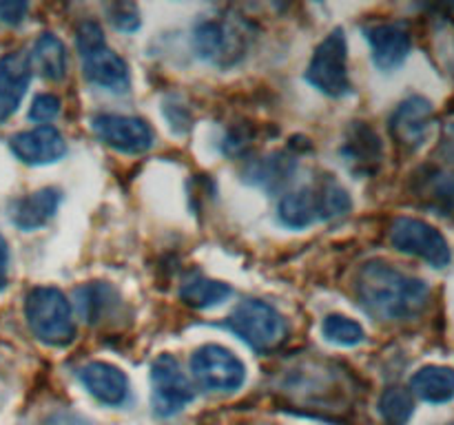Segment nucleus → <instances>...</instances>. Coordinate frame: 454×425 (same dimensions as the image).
Segmentation results:
<instances>
[{
    "instance_id": "nucleus-1",
    "label": "nucleus",
    "mask_w": 454,
    "mask_h": 425,
    "mask_svg": "<svg viewBox=\"0 0 454 425\" xmlns=\"http://www.w3.org/2000/svg\"><path fill=\"white\" fill-rule=\"evenodd\" d=\"M355 297L364 313L377 321H411L428 305L430 288L415 274L372 259L366 261L355 277Z\"/></svg>"
},
{
    "instance_id": "nucleus-2",
    "label": "nucleus",
    "mask_w": 454,
    "mask_h": 425,
    "mask_svg": "<svg viewBox=\"0 0 454 425\" xmlns=\"http://www.w3.org/2000/svg\"><path fill=\"white\" fill-rule=\"evenodd\" d=\"M25 319L31 335L47 345H69L75 339L74 310L65 292L53 286H38L25 299Z\"/></svg>"
},
{
    "instance_id": "nucleus-3",
    "label": "nucleus",
    "mask_w": 454,
    "mask_h": 425,
    "mask_svg": "<svg viewBox=\"0 0 454 425\" xmlns=\"http://www.w3.org/2000/svg\"><path fill=\"white\" fill-rule=\"evenodd\" d=\"M226 328L257 352H273L288 339L284 314L262 299L239 301L226 319Z\"/></svg>"
},
{
    "instance_id": "nucleus-4",
    "label": "nucleus",
    "mask_w": 454,
    "mask_h": 425,
    "mask_svg": "<svg viewBox=\"0 0 454 425\" xmlns=\"http://www.w3.org/2000/svg\"><path fill=\"white\" fill-rule=\"evenodd\" d=\"M248 31L247 22L235 18L215 16L198 22L193 29V47L200 58L217 66H233L247 56Z\"/></svg>"
},
{
    "instance_id": "nucleus-5",
    "label": "nucleus",
    "mask_w": 454,
    "mask_h": 425,
    "mask_svg": "<svg viewBox=\"0 0 454 425\" xmlns=\"http://www.w3.org/2000/svg\"><path fill=\"white\" fill-rule=\"evenodd\" d=\"M306 80L328 97H346L353 93L348 71V42L341 29H333L317 49L306 69Z\"/></svg>"
},
{
    "instance_id": "nucleus-6",
    "label": "nucleus",
    "mask_w": 454,
    "mask_h": 425,
    "mask_svg": "<svg viewBox=\"0 0 454 425\" xmlns=\"http://www.w3.org/2000/svg\"><path fill=\"white\" fill-rule=\"evenodd\" d=\"M191 375L207 392H235L247 381V366L220 344H204L191 357Z\"/></svg>"
},
{
    "instance_id": "nucleus-7",
    "label": "nucleus",
    "mask_w": 454,
    "mask_h": 425,
    "mask_svg": "<svg viewBox=\"0 0 454 425\" xmlns=\"http://www.w3.org/2000/svg\"><path fill=\"white\" fill-rule=\"evenodd\" d=\"M388 239L395 251L403 255H412L424 259L433 268H446L450 264V243L443 237L442 230L433 224L415 217H397L390 224Z\"/></svg>"
},
{
    "instance_id": "nucleus-8",
    "label": "nucleus",
    "mask_w": 454,
    "mask_h": 425,
    "mask_svg": "<svg viewBox=\"0 0 454 425\" xmlns=\"http://www.w3.org/2000/svg\"><path fill=\"white\" fill-rule=\"evenodd\" d=\"M195 398V388L182 363L164 352L151 366V406L162 419L177 414Z\"/></svg>"
},
{
    "instance_id": "nucleus-9",
    "label": "nucleus",
    "mask_w": 454,
    "mask_h": 425,
    "mask_svg": "<svg viewBox=\"0 0 454 425\" xmlns=\"http://www.w3.org/2000/svg\"><path fill=\"white\" fill-rule=\"evenodd\" d=\"M91 131L102 144L127 155L145 153L155 142L149 124L136 115L98 113L91 118Z\"/></svg>"
},
{
    "instance_id": "nucleus-10",
    "label": "nucleus",
    "mask_w": 454,
    "mask_h": 425,
    "mask_svg": "<svg viewBox=\"0 0 454 425\" xmlns=\"http://www.w3.org/2000/svg\"><path fill=\"white\" fill-rule=\"evenodd\" d=\"M433 118V102L421 96H411L399 102V106L390 115V133L402 149L417 151L428 140Z\"/></svg>"
},
{
    "instance_id": "nucleus-11",
    "label": "nucleus",
    "mask_w": 454,
    "mask_h": 425,
    "mask_svg": "<svg viewBox=\"0 0 454 425\" xmlns=\"http://www.w3.org/2000/svg\"><path fill=\"white\" fill-rule=\"evenodd\" d=\"M364 38L371 44L372 62L381 71H395L408 60L412 35L403 22H375L364 29Z\"/></svg>"
},
{
    "instance_id": "nucleus-12",
    "label": "nucleus",
    "mask_w": 454,
    "mask_h": 425,
    "mask_svg": "<svg viewBox=\"0 0 454 425\" xmlns=\"http://www.w3.org/2000/svg\"><path fill=\"white\" fill-rule=\"evenodd\" d=\"M9 149L29 166H47V164L58 162L67 153V142L56 127H35L29 131H20L12 135Z\"/></svg>"
},
{
    "instance_id": "nucleus-13",
    "label": "nucleus",
    "mask_w": 454,
    "mask_h": 425,
    "mask_svg": "<svg viewBox=\"0 0 454 425\" xmlns=\"http://www.w3.org/2000/svg\"><path fill=\"white\" fill-rule=\"evenodd\" d=\"M78 379L84 390L105 406H124L131 392L127 372L109 361L84 363L82 367H78Z\"/></svg>"
},
{
    "instance_id": "nucleus-14",
    "label": "nucleus",
    "mask_w": 454,
    "mask_h": 425,
    "mask_svg": "<svg viewBox=\"0 0 454 425\" xmlns=\"http://www.w3.org/2000/svg\"><path fill=\"white\" fill-rule=\"evenodd\" d=\"M80 60H82L84 80L93 87L114 93H127L131 87V71H129L127 60L106 44L82 53Z\"/></svg>"
},
{
    "instance_id": "nucleus-15",
    "label": "nucleus",
    "mask_w": 454,
    "mask_h": 425,
    "mask_svg": "<svg viewBox=\"0 0 454 425\" xmlns=\"http://www.w3.org/2000/svg\"><path fill=\"white\" fill-rule=\"evenodd\" d=\"M341 158L355 175H371L380 168L381 158H384L381 137L366 122H353L341 144Z\"/></svg>"
},
{
    "instance_id": "nucleus-16",
    "label": "nucleus",
    "mask_w": 454,
    "mask_h": 425,
    "mask_svg": "<svg viewBox=\"0 0 454 425\" xmlns=\"http://www.w3.org/2000/svg\"><path fill=\"white\" fill-rule=\"evenodd\" d=\"M31 69L29 53L12 51L0 58V122L12 118L20 106L27 89H29Z\"/></svg>"
},
{
    "instance_id": "nucleus-17",
    "label": "nucleus",
    "mask_w": 454,
    "mask_h": 425,
    "mask_svg": "<svg viewBox=\"0 0 454 425\" xmlns=\"http://www.w3.org/2000/svg\"><path fill=\"white\" fill-rule=\"evenodd\" d=\"M74 304L80 317L89 323V326H100V323L109 321L122 305L118 290L106 282H91L84 286L75 288Z\"/></svg>"
},
{
    "instance_id": "nucleus-18",
    "label": "nucleus",
    "mask_w": 454,
    "mask_h": 425,
    "mask_svg": "<svg viewBox=\"0 0 454 425\" xmlns=\"http://www.w3.org/2000/svg\"><path fill=\"white\" fill-rule=\"evenodd\" d=\"M60 189L47 186V189L34 190V193L16 199V202L12 204L9 217H12V221L20 230H35L40 228V226L47 224V221L56 215L58 208H60Z\"/></svg>"
},
{
    "instance_id": "nucleus-19",
    "label": "nucleus",
    "mask_w": 454,
    "mask_h": 425,
    "mask_svg": "<svg viewBox=\"0 0 454 425\" xmlns=\"http://www.w3.org/2000/svg\"><path fill=\"white\" fill-rule=\"evenodd\" d=\"M278 217L286 228H309L315 221H322V204H319L317 184L300 186L291 193L282 195L278 204Z\"/></svg>"
},
{
    "instance_id": "nucleus-20",
    "label": "nucleus",
    "mask_w": 454,
    "mask_h": 425,
    "mask_svg": "<svg viewBox=\"0 0 454 425\" xmlns=\"http://www.w3.org/2000/svg\"><path fill=\"white\" fill-rule=\"evenodd\" d=\"M31 69L49 82H60L69 69L67 47L56 34H40L29 53Z\"/></svg>"
},
{
    "instance_id": "nucleus-21",
    "label": "nucleus",
    "mask_w": 454,
    "mask_h": 425,
    "mask_svg": "<svg viewBox=\"0 0 454 425\" xmlns=\"http://www.w3.org/2000/svg\"><path fill=\"white\" fill-rule=\"evenodd\" d=\"M231 295H233V288L229 283L207 277L200 270L186 273L180 283V299L195 310L215 308V305L224 304Z\"/></svg>"
},
{
    "instance_id": "nucleus-22",
    "label": "nucleus",
    "mask_w": 454,
    "mask_h": 425,
    "mask_svg": "<svg viewBox=\"0 0 454 425\" xmlns=\"http://www.w3.org/2000/svg\"><path fill=\"white\" fill-rule=\"evenodd\" d=\"M411 392L426 403H448L454 398V370L448 366H424L412 375Z\"/></svg>"
},
{
    "instance_id": "nucleus-23",
    "label": "nucleus",
    "mask_w": 454,
    "mask_h": 425,
    "mask_svg": "<svg viewBox=\"0 0 454 425\" xmlns=\"http://www.w3.org/2000/svg\"><path fill=\"white\" fill-rule=\"evenodd\" d=\"M295 168L293 158H286L284 153H270L266 158L255 159V162L248 166L247 177L255 184L264 186V189H278V186L286 184L291 180V173Z\"/></svg>"
},
{
    "instance_id": "nucleus-24",
    "label": "nucleus",
    "mask_w": 454,
    "mask_h": 425,
    "mask_svg": "<svg viewBox=\"0 0 454 425\" xmlns=\"http://www.w3.org/2000/svg\"><path fill=\"white\" fill-rule=\"evenodd\" d=\"M377 407H380V416L386 425H406L415 414V398L408 388L390 385L381 392Z\"/></svg>"
},
{
    "instance_id": "nucleus-25",
    "label": "nucleus",
    "mask_w": 454,
    "mask_h": 425,
    "mask_svg": "<svg viewBox=\"0 0 454 425\" xmlns=\"http://www.w3.org/2000/svg\"><path fill=\"white\" fill-rule=\"evenodd\" d=\"M322 335L331 344L341 345V348H355V345L366 341V332H364L362 323L346 317V314H328L322 321Z\"/></svg>"
},
{
    "instance_id": "nucleus-26",
    "label": "nucleus",
    "mask_w": 454,
    "mask_h": 425,
    "mask_svg": "<svg viewBox=\"0 0 454 425\" xmlns=\"http://www.w3.org/2000/svg\"><path fill=\"white\" fill-rule=\"evenodd\" d=\"M424 190L446 211H454V173L434 171L424 180Z\"/></svg>"
},
{
    "instance_id": "nucleus-27",
    "label": "nucleus",
    "mask_w": 454,
    "mask_h": 425,
    "mask_svg": "<svg viewBox=\"0 0 454 425\" xmlns=\"http://www.w3.org/2000/svg\"><path fill=\"white\" fill-rule=\"evenodd\" d=\"M62 111V102L60 97L53 96V93H40V96L34 97L29 106V120L31 122L40 124V127H47L49 122L60 115Z\"/></svg>"
},
{
    "instance_id": "nucleus-28",
    "label": "nucleus",
    "mask_w": 454,
    "mask_h": 425,
    "mask_svg": "<svg viewBox=\"0 0 454 425\" xmlns=\"http://www.w3.org/2000/svg\"><path fill=\"white\" fill-rule=\"evenodd\" d=\"M106 44L105 31H102V25L98 20H82L75 29V47H78V53L93 51V49Z\"/></svg>"
},
{
    "instance_id": "nucleus-29",
    "label": "nucleus",
    "mask_w": 454,
    "mask_h": 425,
    "mask_svg": "<svg viewBox=\"0 0 454 425\" xmlns=\"http://www.w3.org/2000/svg\"><path fill=\"white\" fill-rule=\"evenodd\" d=\"M109 20L120 31H136L140 27V9L131 3H118L106 7Z\"/></svg>"
},
{
    "instance_id": "nucleus-30",
    "label": "nucleus",
    "mask_w": 454,
    "mask_h": 425,
    "mask_svg": "<svg viewBox=\"0 0 454 425\" xmlns=\"http://www.w3.org/2000/svg\"><path fill=\"white\" fill-rule=\"evenodd\" d=\"M27 12H29V4L18 3V0H3L0 3V25L7 27H18L25 20Z\"/></svg>"
},
{
    "instance_id": "nucleus-31",
    "label": "nucleus",
    "mask_w": 454,
    "mask_h": 425,
    "mask_svg": "<svg viewBox=\"0 0 454 425\" xmlns=\"http://www.w3.org/2000/svg\"><path fill=\"white\" fill-rule=\"evenodd\" d=\"M7 266H9V246L7 242H4L3 235H0V274H4Z\"/></svg>"
}]
</instances>
